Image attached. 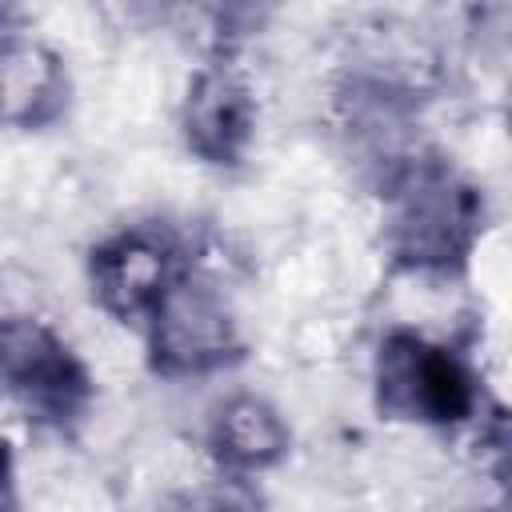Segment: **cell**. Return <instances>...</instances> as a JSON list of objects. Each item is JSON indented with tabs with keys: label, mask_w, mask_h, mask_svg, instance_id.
<instances>
[{
	"label": "cell",
	"mask_w": 512,
	"mask_h": 512,
	"mask_svg": "<svg viewBox=\"0 0 512 512\" xmlns=\"http://www.w3.org/2000/svg\"><path fill=\"white\" fill-rule=\"evenodd\" d=\"M372 196L388 272L456 280L480 256L488 232L484 192L436 148L396 168Z\"/></svg>",
	"instance_id": "1"
},
{
	"label": "cell",
	"mask_w": 512,
	"mask_h": 512,
	"mask_svg": "<svg viewBox=\"0 0 512 512\" xmlns=\"http://www.w3.org/2000/svg\"><path fill=\"white\" fill-rule=\"evenodd\" d=\"M368 396L388 424L464 436L492 408L484 368L468 340L384 324L368 352Z\"/></svg>",
	"instance_id": "2"
},
{
	"label": "cell",
	"mask_w": 512,
	"mask_h": 512,
	"mask_svg": "<svg viewBox=\"0 0 512 512\" xmlns=\"http://www.w3.org/2000/svg\"><path fill=\"white\" fill-rule=\"evenodd\" d=\"M144 364L168 384H200L244 360L248 336L232 280L188 260L184 276L164 292L136 332Z\"/></svg>",
	"instance_id": "3"
},
{
	"label": "cell",
	"mask_w": 512,
	"mask_h": 512,
	"mask_svg": "<svg viewBox=\"0 0 512 512\" xmlns=\"http://www.w3.org/2000/svg\"><path fill=\"white\" fill-rule=\"evenodd\" d=\"M92 396V368L56 320L32 304L0 308V408L36 432H68Z\"/></svg>",
	"instance_id": "4"
},
{
	"label": "cell",
	"mask_w": 512,
	"mask_h": 512,
	"mask_svg": "<svg viewBox=\"0 0 512 512\" xmlns=\"http://www.w3.org/2000/svg\"><path fill=\"white\" fill-rule=\"evenodd\" d=\"M192 260V240L164 220H132L104 232L84 260V284L92 308L128 328L132 336L164 300V292L184 276Z\"/></svg>",
	"instance_id": "5"
},
{
	"label": "cell",
	"mask_w": 512,
	"mask_h": 512,
	"mask_svg": "<svg viewBox=\"0 0 512 512\" xmlns=\"http://www.w3.org/2000/svg\"><path fill=\"white\" fill-rule=\"evenodd\" d=\"M256 128L260 96L244 52L196 56L176 96V132L188 156L208 168H236L252 152Z\"/></svg>",
	"instance_id": "6"
},
{
	"label": "cell",
	"mask_w": 512,
	"mask_h": 512,
	"mask_svg": "<svg viewBox=\"0 0 512 512\" xmlns=\"http://www.w3.org/2000/svg\"><path fill=\"white\" fill-rule=\"evenodd\" d=\"M292 452L288 412L260 388L220 392L200 420V456L232 476L264 480Z\"/></svg>",
	"instance_id": "7"
},
{
	"label": "cell",
	"mask_w": 512,
	"mask_h": 512,
	"mask_svg": "<svg viewBox=\"0 0 512 512\" xmlns=\"http://www.w3.org/2000/svg\"><path fill=\"white\" fill-rule=\"evenodd\" d=\"M76 80L64 52L16 28L0 44V128L4 132H44L72 108Z\"/></svg>",
	"instance_id": "8"
},
{
	"label": "cell",
	"mask_w": 512,
	"mask_h": 512,
	"mask_svg": "<svg viewBox=\"0 0 512 512\" xmlns=\"http://www.w3.org/2000/svg\"><path fill=\"white\" fill-rule=\"evenodd\" d=\"M20 460H16V448L8 440V432L0 428V512H20Z\"/></svg>",
	"instance_id": "9"
}]
</instances>
